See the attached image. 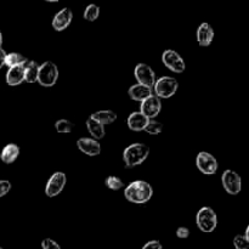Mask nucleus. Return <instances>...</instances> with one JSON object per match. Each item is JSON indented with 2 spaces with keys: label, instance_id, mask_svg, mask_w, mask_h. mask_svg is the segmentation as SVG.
<instances>
[{
  "label": "nucleus",
  "instance_id": "obj_19",
  "mask_svg": "<svg viewBox=\"0 0 249 249\" xmlns=\"http://www.w3.org/2000/svg\"><path fill=\"white\" fill-rule=\"evenodd\" d=\"M38 74H39V65L36 61L28 60L24 63V82L36 83L38 82Z\"/></svg>",
  "mask_w": 249,
  "mask_h": 249
},
{
  "label": "nucleus",
  "instance_id": "obj_21",
  "mask_svg": "<svg viewBox=\"0 0 249 249\" xmlns=\"http://www.w3.org/2000/svg\"><path fill=\"white\" fill-rule=\"evenodd\" d=\"M87 128L88 131L90 133V135H91L92 139H95V140H100V139H102L106 135L105 125H102L101 123H99L97 121L92 119L91 117H89V118L87 119Z\"/></svg>",
  "mask_w": 249,
  "mask_h": 249
},
{
  "label": "nucleus",
  "instance_id": "obj_7",
  "mask_svg": "<svg viewBox=\"0 0 249 249\" xmlns=\"http://www.w3.org/2000/svg\"><path fill=\"white\" fill-rule=\"evenodd\" d=\"M196 165L204 175H214L218 170V160L209 152L202 151L196 157Z\"/></svg>",
  "mask_w": 249,
  "mask_h": 249
},
{
  "label": "nucleus",
  "instance_id": "obj_9",
  "mask_svg": "<svg viewBox=\"0 0 249 249\" xmlns=\"http://www.w3.org/2000/svg\"><path fill=\"white\" fill-rule=\"evenodd\" d=\"M134 75H135L139 84L145 85V87L151 88V89H152L156 80H157L156 79L155 71L147 63H138L135 70H134Z\"/></svg>",
  "mask_w": 249,
  "mask_h": 249
},
{
  "label": "nucleus",
  "instance_id": "obj_30",
  "mask_svg": "<svg viewBox=\"0 0 249 249\" xmlns=\"http://www.w3.org/2000/svg\"><path fill=\"white\" fill-rule=\"evenodd\" d=\"M142 249H163V246L160 241L153 240V241H148V242L143 246Z\"/></svg>",
  "mask_w": 249,
  "mask_h": 249
},
{
  "label": "nucleus",
  "instance_id": "obj_3",
  "mask_svg": "<svg viewBox=\"0 0 249 249\" xmlns=\"http://www.w3.org/2000/svg\"><path fill=\"white\" fill-rule=\"evenodd\" d=\"M196 224L197 228L202 232H213L218 225V216H216L214 209H212L211 207H203V208L199 209L196 215Z\"/></svg>",
  "mask_w": 249,
  "mask_h": 249
},
{
  "label": "nucleus",
  "instance_id": "obj_25",
  "mask_svg": "<svg viewBox=\"0 0 249 249\" xmlns=\"http://www.w3.org/2000/svg\"><path fill=\"white\" fill-rule=\"evenodd\" d=\"M143 131L151 134V135H157V134H160L163 131V124L160 122H157L156 119H150Z\"/></svg>",
  "mask_w": 249,
  "mask_h": 249
},
{
  "label": "nucleus",
  "instance_id": "obj_5",
  "mask_svg": "<svg viewBox=\"0 0 249 249\" xmlns=\"http://www.w3.org/2000/svg\"><path fill=\"white\" fill-rule=\"evenodd\" d=\"M153 88H155V95L158 99H169V97L174 96L175 92L178 91L179 83L175 78L164 75L156 80Z\"/></svg>",
  "mask_w": 249,
  "mask_h": 249
},
{
  "label": "nucleus",
  "instance_id": "obj_18",
  "mask_svg": "<svg viewBox=\"0 0 249 249\" xmlns=\"http://www.w3.org/2000/svg\"><path fill=\"white\" fill-rule=\"evenodd\" d=\"M19 156V147L16 143H9L2 148L1 153H0V158L5 164H11L15 160L18 158Z\"/></svg>",
  "mask_w": 249,
  "mask_h": 249
},
{
  "label": "nucleus",
  "instance_id": "obj_11",
  "mask_svg": "<svg viewBox=\"0 0 249 249\" xmlns=\"http://www.w3.org/2000/svg\"><path fill=\"white\" fill-rule=\"evenodd\" d=\"M160 109H162V102L156 95H151L150 97L141 102L140 112L148 119H155L160 114Z\"/></svg>",
  "mask_w": 249,
  "mask_h": 249
},
{
  "label": "nucleus",
  "instance_id": "obj_15",
  "mask_svg": "<svg viewBox=\"0 0 249 249\" xmlns=\"http://www.w3.org/2000/svg\"><path fill=\"white\" fill-rule=\"evenodd\" d=\"M148 121L150 119L146 116H143L140 111L133 112V113L129 114L128 121H126V124H128V128L133 131H143L145 130L146 125H147Z\"/></svg>",
  "mask_w": 249,
  "mask_h": 249
},
{
  "label": "nucleus",
  "instance_id": "obj_12",
  "mask_svg": "<svg viewBox=\"0 0 249 249\" xmlns=\"http://www.w3.org/2000/svg\"><path fill=\"white\" fill-rule=\"evenodd\" d=\"M73 19V12L70 7H63L61 9L57 14L53 16V22H51V26L55 31L62 32L66 28L70 27V24L72 23Z\"/></svg>",
  "mask_w": 249,
  "mask_h": 249
},
{
  "label": "nucleus",
  "instance_id": "obj_29",
  "mask_svg": "<svg viewBox=\"0 0 249 249\" xmlns=\"http://www.w3.org/2000/svg\"><path fill=\"white\" fill-rule=\"evenodd\" d=\"M11 190V182L9 180H0V198L6 196Z\"/></svg>",
  "mask_w": 249,
  "mask_h": 249
},
{
  "label": "nucleus",
  "instance_id": "obj_1",
  "mask_svg": "<svg viewBox=\"0 0 249 249\" xmlns=\"http://www.w3.org/2000/svg\"><path fill=\"white\" fill-rule=\"evenodd\" d=\"M153 189L147 181L136 180L130 182L124 190V197L134 204H145L152 198Z\"/></svg>",
  "mask_w": 249,
  "mask_h": 249
},
{
  "label": "nucleus",
  "instance_id": "obj_2",
  "mask_svg": "<svg viewBox=\"0 0 249 249\" xmlns=\"http://www.w3.org/2000/svg\"><path fill=\"white\" fill-rule=\"evenodd\" d=\"M150 155V147L145 143L135 142L129 145L123 152V160L126 168H135L142 164Z\"/></svg>",
  "mask_w": 249,
  "mask_h": 249
},
{
  "label": "nucleus",
  "instance_id": "obj_31",
  "mask_svg": "<svg viewBox=\"0 0 249 249\" xmlns=\"http://www.w3.org/2000/svg\"><path fill=\"white\" fill-rule=\"evenodd\" d=\"M177 236L178 238L185 240V238H187L190 236V230L187 228H185V226H180V228H178L177 230Z\"/></svg>",
  "mask_w": 249,
  "mask_h": 249
},
{
  "label": "nucleus",
  "instance_id": "obj_17",
  "mask_svg": "<svg viewBox=\"0 0 249 249\" xmlns=\"http://www.w3.org/2000/svg\"><path fill=\"white\" fill-rule=\"evenodd\" d=\"M24 82V65L10 67L6 73V83L10 87H16Z\"/></svg>",
  "mask_w": 249,
  "mask_h": 249
},
{
  "label": "nucleus",
  "instance_id": "obj_23",
  "mask_svg": "<svg viewBox=\"0 0 249 249\" xmlns=\"http://www.w3.org/2000/svg\"><path fill=\"white\" fill-rule=\"evenodd\" d=\"M99 16H100V7L99 5L96 4L88 5L84 10V14H83L84 19H87V21L89 22L96 21V19L99 18Z\"/></svg>",
  "mask_w": 249,
  "mask_h": 249
},
{
  "label": "nucleus",
  "instance_id": "obj_32",
  "mask_svg": "<svg viewBox=\"0 0 249 249\" xmlns=\"http://www.w3.org/2000/svg\"><path fill=\"white\" fill-rule=\"evenodd\" d=\"M5 58H6V53L0 48V70L5 66Z\"/></svg>",
  "mask_w": 249,
  "mask_h": 249
},
{
  "label": "nucleus",
  "instance_id": "obj_33",
  "mask_svg": "<svg viewBox=\"0 0 249 249\" xmlns=\"http://www.w3.org/2000/svg\"><path fill=\"white\" fill-rule=\"evenodd\" d=\"M2 45V34H1V31H0V48H1Z\"/></svg>",
  "mask_w": 249,
  "mask_h": 249
},
{
  "label": "nucleus",
  "instance_id": "obj_22",
  "mask_svg": "<svg viewBox=\"0 0 249 249\" xmlns=\"http://www.w3.org/2000/svg\"><path fill=\"white\" fill-rule=\"evenodd\" d=\"M27 58L24 57L22 53H6V58H5V66L7 67H16V66H22L27 62Z\"/></svg>",
  "mask_w": 249,
  "mask_h": 249
},
{
  "label": "nucleus",
  "instance_id": "obj_14",
  "mask_svg": "<svg viewBox=\"0 0 249 249\" xmlns=\"http://www.w3.org/2000/svg\"><path fill=\"white\" fill-rule=\"evenodd\" d=\"M197 41L201 46L207 48V46L211 45L213 43L214 39V29L208 22H203V23L199 24V27L197 28Z\"/></svg>",
  "mask_w": 249,
  "mask_h": 249
},
{
  "label": "nucleus",
  "instance_id": "obj_24",
  "mask_svg": "<svg viewBox=\"0 0 249 249\" xmlns=\"http://www.w3.org/2000/svg\"><path fill=\"white\" fill-rule=\"evenodd\" d=\"M55 129L60 134H70L74 129V123H72L68 119H58L55 123Z\"/></svg>",
  "mask_w": 249,
  "mask_h": 249
},
{
  "label": "nucleus",
  "instance_id": "obj_26",
  "mask_svg": "<svg viewBox=\"0 0 249 249\" xmlns=\"http://www.w3.org/2000/svg\"><path fill=\"white\" fill-rule=\"evenodd\" d=\"M106 186L108 187L109 190H113V191H118V190L123 189V181H122L121 178L114 177V175H111L106 179Z\"/></svg>",
  "mask_w": 249,
  "mask_h": 249
},
{
  "label": "nucleus",
  "instance_id": "obj_10",
  "mask_svg": "<svg viewBox=\"0 0 249 249\" xmlns=\"http://www.w3.org/2000/svg\"><path fill=\"white\" fill-rule=\"evenodd\" d=\"M162 61L165 67H168L174 73H182L186 70V63L184 58L175 50H170V49L165 50L162 55Z\"/></svg>",
  "mask_w": 249,
  "mask_h": 249
},
{
  "label": "nucleus",
  "instance_id": "obj_13",
  "mask_svg": "<svg viewBox=\"0 0 249 249\" xmlns=\"http://www.w3.org/2000/svg\"><path fill=\"white\" fill-rule=\"evenodd\" d=\"M77 146L84 155L89 157H96L101 153V145L92 138H82L77 141Z\"/></svg>",
  "mask_w": 249,
  "mask_h": 249
},
{
  "label": "nucleus",
  "instance_id": "obj_34",
  "mask_svg": "<svg viewBox=\"0 0 249 249\" xmlns=\"http://www.w3.org/2000/svg\"><path fill=\"white\" fill-rule=\"evenodd\" d=\"M45 1H49V2H57V1H61V0H45Z\"/></svg>",
  "mask_w": 249,
  "mask_h": 249
},
{
  "label": "nucleus",
  "instance_id": "obj_20",
  "mask_svg": "<svg viewBox=\"0 0 249 249\" xmlns=\"http://www.w3.org/2000/svg\"><path fill=\"white\" fill-rule=\"evenodd\" d=\"M90 117L99 122V123H101L102 125H108V124H112L113 122L117 121V113L111 111V109H101V111L92 113Z\"/></svg>",
  "mask_w": 249,
  "mask_h": 249
},
{
  "label": "nucleus",
  "instance_id": "obj_27",
  "mask_svg": "<svg viewBox=\"0 0 249 249\" xmlns=\"http://www.w3.org/2000/svg\"><path fill=\"white\" fill-rule=\"evenodd\" d=\"M233 246L236 249H249V238L245 235H237L233 238Z\"/></svg>",
  "mask_w": 249,
  "mask_h": 249
},
{
  "label": "nucleus",
  "instance_id": "obj_4",
  "mask_svg": "<svg viewBox=\"0 0 249 249\" xmlns=\"http://www.w3.org/2000/svg\"><path fill=\"white\" fill-rule=\"evenodd\" d=\"M58 68L51 61H45L39 65L38 83L44 88H51L57 83L58 79Z\"/></svg>",
  "mask_w": 249,
  "mask_h": 249
},
{
  "label": "nucleus",
  "instance_id": "obj_16",
  "mask_svg": "<svg viewBox=\"0 0 249 249\" xmlns=\"http://www.w3.org/2000/svg\"><path fill=\"white\" fill-rule=\"evenodd\" d=\"M128 95L131 100L134 101H139L142 102L143 100H146L147 97H150L152 94V89L148 87H145V85L141 84H134L129 88L128 90Z\"/></svg>",
  "mask_w": 249,
  "mask_h": 249
},
{
  "label": "nucleus",
  "instance_id": "obj_35",
  "mask_svg": "<svg viewBox=\"0 0 249 249\" xmlns=\"http://www.w3.org/2000/svg\"><path fill=\"white\" fill-rule=\"evenodd\" d=\"M0 249H2V248H1V247H0Z\"/></svg>",
  "mask_w": 249,
  "mask_h": 249
},
{
  "label": "nucleus",
  "instance_id": "obj_6",
  "mask_svg": "<svg viewBox=\"0 0 249 249\" xmlns=\"http://www.w3.org/2000/svg\"><path fill=\"white\" fill-rule=\"evenodd\" d=\"M221 182H223L224 189L229 195L236 196L242 191V179H241L240 174H237L235 170H225L223 173V177H221Z\"/></svg>",
  "mask_w": 249,
  "mask_h": 249
},
{
  "label": "nucleus",
  "instance_id": "obj_28",
  "mask_svg": "<svg viewBox=\"0 0 249 249\" xmlns=\"http://www.w3.org/2000/svg\"><path fill=\"white\" fill-rule=\"evenodd\" d=\"M41 248L43 249H61L60 245L53 238H45L41 241Z\"/></svg>",
  "mask_w": 249,
  "mask_h": 249
},
{
  "label": "nucleus",
  "instance_id": "obj_8",
  "mask_svg": "<svg viewBox=\"0 0 249 249\" xmlns=\"http://www.w3.org/2000/svg\"><path fill=\"white\" fill-rule=\"evenodd\" d=\"M66 184H67V177H66L65 173H53L50 177V179L48 180V184L45 186V195L50 197V198L58 196L63 191Z\"/></svg>",
  "mask_w": 249,
  "mask_h": 249
}]
</instances>
